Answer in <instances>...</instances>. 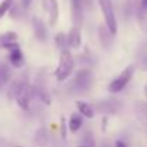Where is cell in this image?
<instances>
[{
    "label": "cell",
    "instance_id": "cell-30",
    "mask_svg": "<svg viewBox=\"0 0 147 147\" xmlns=\"http://www.w3.org/2000/svg\"><path fill=\"white\" fill-rule=\"evenodd\" d=\"M100 147H114V144H111L110 141H104V143H102Z\"/></svg>",
    "mask_w": 147,
    "mask_h": 147
},
{
    "label": "cell",
    "instance_id": "cell-29",
    "mask_svg": "<svg viewBox=\"0 0 147 147\" xmlns=\"http://www.w3.org/2000/svg\"><path fill=\"white\" fill-rule=\"evenodd\" d=\"M32 2H33V0H20V3H22V6H23L25 9H26V7H29Z\"/></svg>",
    "mask_w": 147,
    "mask_h": 147
},
{
    "label": "cell",
    "instance_id": "cell-26",
    "mask_svg": "<svg viewBox=\"0 0 147 147\" xmlns=\"http://www.w3.org/2000/svg\"><path fill=\"white\" fill-rule=\"evenodd\" d=\"M144 12H147V0H140V15H144Z\"/></svg>",
    "mask_w": 147,
    "mask_h": 147
},
{
    "label": "cell",
    "instance_id": "cell-10",
    "mask_svg": "<svg viewBox=\"0 0 147 147\" xmlns=\"http://www.w3.org/2000/svg\"><path fill=\"white\" fill-rule=\"evenodd\" d=\"M7 61H9V65L13 66V68H22L23 63H25V55H23V51L20 49L19 45L13 46L9 49V55H7Z\"/></svg>",
    "mask_w": 147,
    "mask_h": 147
},
{
    "label": "cell",
    "instance_id": "cell-25",
    "mask_svg": "<svg viewBox=\"0 0 147 147\" xmlns=\"http://www.w3.org/2000/svg\"><path fill=\"white\" fill-rule=\"evenodd\" d=\"M138 110H140V113L147 118V101H144V102H140L138 104Z\"/></svg>",
    "mask_w": 147,
    "mask_h": 147
},
{
    "label": "cell",
    "instance_id": "cell-6",
    "mask_svg": "<svg viewBox=\"0 0 147 147\" xmlns=\"http://www.w3.org/2000/svg\"><path fill=\"white\" fill-rule=\"evenodd\" d=\"M94 108L97 113L102 115H113L121 111L123 102L118 98H104V100H98L97 102H94Z\"/></svg>",
    "mask_w": 147,
    "mask_h": 147
},
{
    "label": "cell",
    "instance_id": "cell-18",
    "mask_svg": "<svg viewBox=\"0 0 147 147\" xmlns=\"http://www.w3.org/2000/svg\"><path fill=\"white\" fill-rule=\"evenodd\" d=\"M138 13H140V3H137V0H125L124 15L127 18H131V16H138Z\"/></svg>",
    "mask_w": 147,
    "mask_h": 147
},
{
    "label": "cell",
    "instance_id": "cell-4",
    "mask_svg": "<svg viewBox=\"0 0 147 147\" xmlns=\"http://www.w3.org/2000/svg\"><path fill=\"white\" fill-rule=\"evenodd\" d=\"M134 74H136V66L134 65H128L125 66L118 75H115L110 84H108V92L110 94H118L123 90H125V87L131 82V80L134 78Z\"/></svg>",
    "mask_w": 147,
    "mask_h": 147
},
{
    "label": "cell",
    "instance_id": "cell-31",
    "mask_svg": "<svg viewBox=\"0 0 147 147\" xmlns=\"http://www.w3.org/2000/svg\"><path fill=\"white\" fill-rule=\"evenodd\" d=\"M143 92H144V97H146V100H147V82H146L144 87H143Z\"/></svg>",
    "mask_w": 147,
    "mask_h": 147
},
{
    "label": "cell",
    "instance_id": "cell-3",
    "mask_svg": "<svg viewBox=\"0 0 147 147\" xmlns=\"http://www.w3.org/2000/svg\"><path fill=\"white\" fill-rule=\"evenodd\" d=\"M94 84V74L90 68H81L78 69L72 77L71 88L75 92H87L91 90Z\"/></svg>",
    "mask_w": 147,
    "mask_h": 147
},
{
    "label": "cell",
    "instance_id": "cell-11",
    "mask_svg": "<svg viewBox=\"0 0 147 147\" xmlns=\"http://www.w3.org/2000/svg\"><path fill=\"white\" fill-rule=\"evenodd\" d=\"M18 40H19V36H18V33H15V32L0 33V51H3V49L9 51L10 48L19 45Z\"/></svg>",
    "mask_w": 147,
    "mask_h": 147
},
{
    "label": "cell",
    "instance_id": "cell-24",
    "mask_svg": "<svg viewBox=\"0 0 147 147\" xmlns=\"http://www.w3.org/2000/svg\"><path fill=\"white\" fill-rule=\"evenodd\" d=\"M137 20H138V25H140L143 33H144L146 38H147V18H146L144 15H140V16H137Z\"/></svg>",
    "mask_w": 147,
    "mask_h": 147
},
{
    "label": "cell",
    "instance_id": "cell-23",
    "mask_svg": "<svg viewBox=\"0 0 147 147\" xmlns=\"http://www.w3.org/2000/svg\"><path fill=\"white\" fill-rule=\"evenodd\" d=\"M78 61L82 63V66H91L94 62H95V59H94V56L91 55V53H84V55H81V58H78Z\"/></svg>",
    "mask_w": 147,
    "mask_h": 147
},
{
    "label": "cell",
    "instance_id": "cell-20",
    "mask_svg": "<svg viewBox=\"0 0 147 147\" xmlns=\"http://www.w3.org/2000/svg\"><path fill=\"white\" fill-rule=\"evenodd\" d=\"M55 45L59 51H65V49H69L68 48V38L65 33H58L55 36Z\"/></svg>",
    "mask_w": 147,
    "mask_h": 147
},
{
    "label": "cell",
    "instance_id": "cell-19",
    "mask_svg": "<svg viewBox=\"0 0 147 147\" xmlns=\"http://www.w3.org/2000/svg\"><path fill=\"white\" fill-rule=\"evenodd\" d=\"M77 147H97V143H95V138H94L92 131H85L84 136L81 137L80 144Z\"/></svg>",
    "mask_w": 147,
    "mask_h": 147
},
{
    "label": "cell",
    "instance_id": "cell-5",
    "mask_svg": "<svg viewBox=\"0 0 147 147\" xmlns=\"http://www.w3.org/2000/svg\"><path fill=\"white\" fill-rule=\"evenodd\" d=\"M98 6H100V10L102 13L105 26L115 36L117 32H118V22H117V16H115V12H114L113 2L111 0H98Z\"/></svg>",
    "mask_w": 147,
    "mask_h": 147
},
{
    "label": "cell",
    "instance_id": "cell-9",
    "mask_svg": "<svg viewBox=\"0 0 147 147\" xmlns=\"http://www.w3.org/2000/svg\"><path fill=\"white\" fill-rule=\"evenodd\" d=\"M32 29H33V35L39 42H46L48 40V28L45 25V22L39 18H33L32 19Z\"/></svg>",
    "mask_w": 147,
    "mask_h": 147
},
{
    "label": "cell",
    "instance_id": "cell-21",
    "mask_svg": "<svg viewBox=\"0 0 147 147\" xmlns=\"http://www.w3.org/2000/svg\"><path fill=\"white\" fill-rule=\"evenodd\" d=\"M48 131L45 128H40L36 131V136H35V143L39 144V146H45L48 143Z\"/></svg>",
    "mask_w": 147,
    "mask_h": 147
},
{
    "label": "cell",
    "instance_id": "cell-16",
    "mask_svg": "<svg viewBox=\"0 0 147 147\" xmlns=\"http://www.w3.org/2000/svg\"><path fill=\"white\" fill-rule=\"evenodd\" d=\"M12 78V69L9 63H0V91H2Z\"/></svg>",
    "mask_w": 147,
    "mask_h": 147
},
{
    "label": "cell",
    "instance_id": "cell-1",
    "mask_svg": "<svg viewBox=\"0 0 147 147\" xmlns=\"http://www.w3.org/2000/svg\"><path fill=\"white\" fill-rule=\"evenodd\" d=\"M9 98L15 100L16 104L28 111L30 107V102L33 101V95H32V85L26 81V80H18L15 81L10 88H9Z\"/></svg>",
    "mask_w": 147,
    "mask_h": 147
},
{
    "label": "cell",
    "instance_id": "cell-17",
    "mask_svg": "<svg viewBox=\"0 0 147 147\" xmlns=\"http://www.w3.org/2000/svg\"><path fill=\"white\" fill-rule=\"evenodd\" d=\"M32 95H33V100H36V101H39V102H43V104H46V105L51 104V97H49V94H48L43 88H40V87H38V85H32Z\"/></svg>",
    "mask_w": 147,
    "mask_h": 147
},
{
    "label": "cell",
    "instance_id": "cell-12",
    "mask_svg": "<svg viewBox=\"0 0 147 147\" xmlns=\"http://www.w3.org/2000/svg\"><path fill=\"white\" fill-rule=\"evenodd\" d=\"M98 40L102 46V49H110L113 46V42H114V35L108 30V28L104 25L98 26Z\"/></svg>",
    "mask_w": 147,
    "mask_h": 147
},
{
    "label": "cell",
    "instance_id": "cell-15",
    "mask_svg": "<svg viewBox=\"0 0 147 147\" xmlns=\"http://www.w3.org/2000/svg\"><path fill=\"white\" fill-rule=\"evenodd\" d=\"M75 107H77V111L84 117V118H94L97 111L94 108V104H90L87 101H77L75 102Z\"/></svg>",
    "mask_w": 147,
    "mask_h": 147
},
{
    "label": "cell",
    "instance_id": "cell-27",
    "mask_svg": "<svg viewBox=\"0 0 147 147\" xmlns=\"http://www.w3.org/2000/svg\"><path fill=\"white\" fill-rule=\"evenodd\" d=\"M140 66H141V69H143V71H146V72H147V55H144V56H143V59H141V62H140Z\"/></svg>",
    "mask_w": 147,
    "mask_h": 147
},
{
    "label": "cell",
    "instance_id": "cell-8",
    "mask_svg": "<svg viewBox=\"0 0 147 147\" xmlns=\"http://www.w3.org/2000/svg\"><path fill=\"white\" fill-rule=\"evenodd\" d=\"M68 38V48L69 49H80L82 46V33L80 26H72L66 33Z\"/></svg>",
    "mask_w": 147,
    "mask_h": 147
},
{
    "label": "cell",
    "instance_id": "cell-32",
    "mask_svg": "<svg viewBox=\"0 0 147 147\" xmlns=\"http://www.w3.org/2000/svg\"><path fill=\"white\" fill-rule=\"evenodd\" d=\"M19 147H20V146H19Z\"/></svg>",
    "mask_w": 147,
    "mask_h": 147
},
{
    "label": "cell",
    "instance_id": "cell-2",
    "mask_svg": "<svg viewBox=\"0 0 147 147\" xmlns=\"http://www.w3.org/2000/svg\"><path fill=\"white\" fill-rule=\"evenodd\" d=\"M75 74V58H74L71 49L61 51L58 66L55 69V78L58 82H65Z\"/></svg>",
    "mask_w": 147,
    "mask_h": 147
},
{
    "label": "cell",
    "instance_id": "cell-13",
    "mask_svg": "<svg viewBox=\"0 0 147 147\" xmlns=\"http://www.w3.org/2000/svg\"><path fill=\"white\" fill-rule=\"evenodd\" d=\"M84 19V0H72V20L74 26H81Z\"/></svg>",
    "mask_w": 147,
    "mask_h": 147
},
{
    "label": "cell",
    "instance_id": "cell-14",
    "mask_svg": "<svg viewBox=\"0 0 147 147\" xmlns=\"http://www.w3.org/2000/svg\"><path fill=\"white\" fill-rule=\"evenodd\" d=\"M84 125V117L77 111V113H72L69 115V120H68V130L72 133V134H77Z\"/></svg>",
    "mask_w": 147,
    "mask_h": 147
},
{
    "label": "cell",
    "instance_id": "cell-7",
    "mask_svg": "<svg viewBox=\"0 0 147 147\" xmlns=\"http://www.w3.org/2000/svg\"><path fill=\"white\" fill-rule=\"evenodd\" d=\"M43 12L48 16V23L51 26H55L59 19V5L56 0H42Z\"/></svg>",
    "mask_w": 147,
    "mask_h": 147
},
{
    "label": "cell",
    "instance_id": "cell-22",
    "mask_svg": "<svg viewBox=\"0 0 147 147\" xmlns=\"http://www.w3.org/2000/svg\"><path fill=\"white\" fill-rule=\"evenodd\" d=\"M13 2L15 0H2L0 2V19L10 12V9L13 7Z\"/></svg>",
    "mask_w": 147,
    "mask_h": 147
},
{
    "label": "cell",
    "instance_id": "cell-28",
    "mask_svg": "<svg viewBox=\"0 0 147 147\" xmlns=\"http://www.w3.org/2000/svg\"><path fill=\"white\" fill-rule=\"evenodd\" d=\"M114 147H128V144L125 141H123V140H117L114 143Z\"/></svg>",
    "mask_w": 147,
    "mask_h": 147
}]
</instances>
